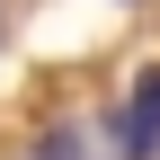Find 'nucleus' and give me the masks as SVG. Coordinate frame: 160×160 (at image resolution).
I'll list each match as a JSON object with an SVG mask.
<instances>
[{"label": "nucleus", "mask_w": 160, "mask_h": 160, "mask_svg": "<svg viewBox=\"0 0 160 160\" xmlns=\"http://www.w3.org/2000/svg\"><path fill=\"white\" fill-rule=\"evenodd\" d=\"M36 160H125L116 116H62V125H45L36 133Z\"/></svg>", "instance_id": "nucleus-1"}, {"label": "nucleus", "mask_w": 160, "mask_h": 160, "mask_svg": "<svg viewBox=\"0 0 160 160\" xmlns=\"http://www.w3.org/2000/svg\"><path fill=\"white\" fill-rule=\"evenodd\" d=\"M116 142H125V160H160V62L133 71L125 116H116Z\"/></svg>", "instance_id": "nucleus-2"}]
</instances>
